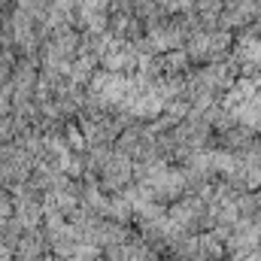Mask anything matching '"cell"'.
Wrapping results in <instances>:
<instances>
[{
	"label": "cell",
	"mask_w": 261,
	"mask_h": 261,
	"mask_svg": "<svg viewBox=\"0 0 261 261\" xmlns=\"http://www.w3.org/2000/svg\"><path fill=\"white\" fill-rule=\"evenodd\" d=\"M130 182H134V158L116 152L113 161L100 170V189H103L107 195H119V192L128 189Z\"/></svg>",
	"instance_id": "cell-1"
}]
</instances>
